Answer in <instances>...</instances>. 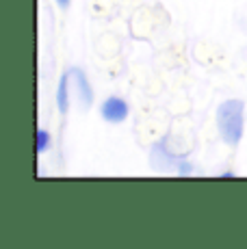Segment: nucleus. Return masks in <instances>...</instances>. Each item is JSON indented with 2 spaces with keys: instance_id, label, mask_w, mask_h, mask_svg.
I'll list each match as a JSON object with an SVG mask.
<instances>
[{
  "instance_id": "nucleus-6",
  "label": "nucleus",
  "mask_w": 247,
  "mask_h": 249,
  "mask_svg": "<svg viewBox=\"0 0 247 249\" xmlns=\"http://www.w3.org/2000/svg\"><path fill=\"white\" fill-rule=\"evenodd\" d=\"M48 143H50V135L46 130H37V152H44L46 147H48Z\"/></svg>"
},
{
  "instance_id": "nucleus-7",
  "label": "nucleus",
  "mask_w": 247,
  "mask_h": 249,
  "mask_svg": "<svg viewBox=\"0 0 247 249\" xmlns=\"http://www.w3.org/2000/svg\"><path fill=\"white\" fill-rule=\"evenodd\" d=\"M189 171H191V169H189V165H187V162H180V174H189Z\"/></svg>"
},
{
  "instance_id": "nucleus-4",
  "label": "nucleus",
  "mask_w": 247,
  "mask_h": 249,
  "mask_svg": "<svg viewBox=\"0 0 247 249\" xmlns=\"http://www.w3.org/2000/svg\"><path fill=\"white\" fill-rule=\"evenodd\" d=\"M174 162V156H169L167 152H165V143H159V145L152 150V165L159 167V169H165V167H169Z\"/></svg>"
},
{
  "instance_id": "nucleus-2",
  "label": "nucleus",
  "mask_w": 247,
  "mask_h": 249,
  "mask_svg": "<svg viewBox=\"0 0 247 249\" xmlns=\"http://www.w3.org/2000/svg\"><path fill=\"white\" fill-rule=\"evenodd\" d=\"M126 115H128V107L120 98H108L106 102L102 104V117L106 119V122H113V124L124 122Z\"/></svg>"
},
{
  "instance_id": "nucleus-5",
  "label": "nucleus",
  "mask_w": 247,
  "mask_h": 249,
  "mask_svg": "<svg viewBox=\"0 0 247 249\" xmlns=\"http://www.w3.org/2000/svg\"><path fill=\"white\" fill-rule=\"evenodd\" d=\"M68 78H70V74H65L63 78H61L59 93H56V104H59V111L61 113H65V111H68V107H70V102H68Z\"/></svg>"
},
{
  "instance_id": "nucleus-3",
  "label": "nucleus",
  "mask_w": 247,
  "mask_h": 249,
  "mask_svg": "<svg viewBox=\"0 0 247 249\" xmlns=\"http://www.w3.org/2000/svg\"><path fill=\"white\" fill-rule=\"evenodd\" d=\"M72 76L76 80V89H78V100H80V107L89 108L93 102V95H91V87H89L87 78L83 76V71L80 70H72Z\"/></svg>"
},
{
  "instance_id": "nucleus-8",
  "label": "nucleus",
  "mask_w": 247,
  "mask_h": 249,
  "mask_svg": "<svg viewBox=\"0 0 247 249\" xmlns=\"http://www.w3.org/2000/svg\"><path fill=\"white\" fill-rule=\"evenodd\" d=\"M56 2H59V7H70V0H56Z\"/></svg>"
},
{
  "instance_id": "nucleus-1",
  "label": "nucleus",
  "mask_w": 247,
  "mask_h": 249,
  "mask_svg": "<svg viewBox=\"0 0 247 249\" xmlns=\"http://www.w3.org/2000/svg\"><path fill=\"white\" fill-rule=\"evenodd\" d=\"M243 102L241 100H226L217 111V126L228 145H236L243 135Z\"/></svg>"
}]
</instances>
